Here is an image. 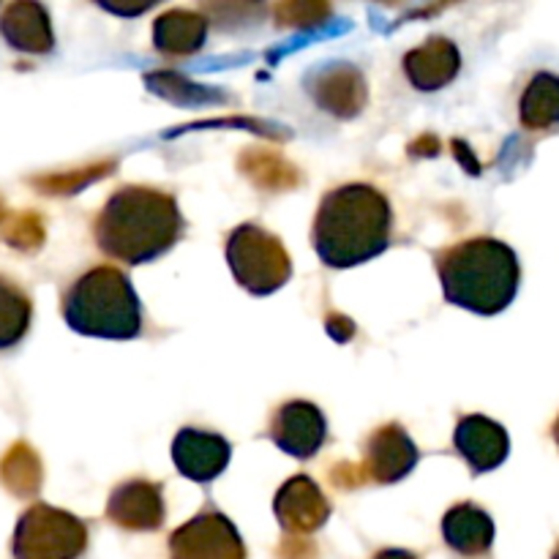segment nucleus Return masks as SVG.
Returning a JSON list of instances; mask_svg holds the SVG:
<instances>
[{
	"label": "nucleus",
	"mask_w": 559,
	"mask_h": 559,
	"mask_svg": "<svg viewBox=\"0 0 559 559\" xmlns=\"http://www.w3.org/2000/svg\"><path fill=\"white\" fill-rule=\"evenodd\" d=\"M183 227L173 194L151 186H123L98 211L93 238L109 260L145 265L167 254L180 240Z\"/></svg>",
	"instance_id": "1"
},
{
	"label": "nucleus",
	"mask_w": 559,
	"mask_h": 559,
	"mask_svg": "<svg viewBox=\"0 0 559 559\" xmlns=\"http://www.w3.org/2000/svg\"><path fill=\"white\" fill-rule=\"evenodd\" d=\"M393 211L382 191L369 183H347L328 191L317 207L311 243L328 267L364 265L391 246Z\"/></svg>",
	"instance_id": "2"
},
{
	"label": "nucleus",
	"mask_w": 559,
	"mask_h": 559,
	"mask_svg": "<svg viewBox=\"0 0 559 559\" xmlns=\"http://www.w3.org/2000/svg\"><path fill=\"white\" fill-rule=\"evenodd\" d=\"M437 260L448 304L480 317H495L513 304L522 282L516 251L497 238H467L448 246Z\"/></svg>",
	"instance_id": "3"
},
{
	"label": "nucleus",
	"mask_w": 559,
	"mask_h": 559,
	"mask_svg": "<svg viewBox=\"0 0 559 559\" xmlns=\"http://www.w3.org/2000/svg\"><path fill=\"white\" fill-rule=\"evenodd\" d=\"M63 320L80 336L129 342L142 333V304L129 276L112 265H98L74 278L63 295Z\"/></svg>",
	"instance_id": "4"
},
{
	"label": "nucleus",
	"mask_w": 559,
	"mask_h": 559,
	"mask_svg": "<svg viewBox=\"0 0 559 559\" xmlns=\"http://www.w3.org/2000/svg\"><path fill=\"white\" fill-rule=\"evenodd\" d=\"M227 265L251 295H271L293 276V260L273 233L260 224H240L227 235Z\"/></svg>",
	"instance_id": "5"
},
{
	"label": "nucleus",
	"mask_w": 559,
	"mask_h": 559,
	"mask_svg": "<svg viewBox=\"0 0 559 559\" xmlns=\"http://www.w3.org/2000/svg\"><path fill=\"white\" fill-rule=\"evenodd\" d=\"M87 549V524L47 502H33L11 538L14 559H80Z\"/></svg>",
	"instance_id": "6"
},
{
	"label": "nucleus",
	"mask_w": 559,
	"mask_h": 559,
	"mask_svg": "<svg viewBox=\"0 0 559 559\" xmlns=\"http://www.w3.org/2000/svg\"><path fill=\"white\" fill-rule=\"evenodd\" d=\"M169 559H246L238 530L224 513L205 508L169 535Z\"/></svg>",
	"instance_id": "7"
},
{
	"label": "nucleus",
	"mask_w": 559,
	"mask_h": 559,
	"mask_svg": "<svg viewBox=\"0 0 559 559\" xmlns=\"http://www.w3.org/2000/svg\"><path fill=\"white\" fill-rule=\"evenodd\" d=\"M306 91L320 109L333 118H355L369 102V85L358 66L353 63H325L306 76Z\"/></svg>",
	"instance_id": "8"
},
{
	"label": "nucleus",
	"mask_w": 559,
	"mask_h": 559,
	"mask_svg": "<svg viewBox=\"0 0 559 559\" xmlns=\"http://www.w3.org/2000/svg\"><path fill=\"white\" fill-rule=\"evenodd\" d=\"M273 513L284 533L304 538L325 527L331 519V502L309 475H293L273 497Z\"/></svg>",
	"instance_id": "9"
},
{
	"label": "nucleus",
	"mask_w": 559,
	"mask_h": 559,
	"mask_svg": "<svg viewBox=\"0 0 559 559\" xmlns=\"http://www.w3.org/2000/svg\"><path fill=\"white\" fill-rule=\"evenodd\" d=\"M325 415L311 402H287L273 413L271 440L293 459H311L325 445Z\"/></svg>",
	"instance_id": "10"
},
{
	"label": "nucleus",
	"mask_w": 559,
	"mask_h": 559,
	"mask_svg": "<svg viewBox=\"0 0 559 559\" xmlns=\"http://www.w3.org/2000/svg\"><path fill=\"white\" fill-rule=\"evenodd\" d=\"M420 451L399 424H385L364 442V473L374 484H399L418 464Z\"/></svg>",
	"instance_id": "11"
},
{
	"label": "nucleus",
	"mask_w": 559,
	"mask_h": 559,
	"mask_svg": "<svg viewBox=\"0 0 559 559\" xmlns=\"http://www.w3.org/2000/svg\"><path fill=\"white\" fill-rule=\"evenodd\" d=\"M164 489L153 480H126L107 500V519L129 533H156L164 524Z\"/></svg>",
	"instance_id": "12"
},
{
	"label": "nucleus",
	"mask_w": 559,
	"mask_h": 559,
	"mask_svg": "<svg viewBox=\"0 0 559 559\" xmlns=\"http://www.w3.org/2000/svg\"><path fill=\"white\" fill-rule=\"evenodd\" d=\"M453 448L475 475H484L506 462L511 453V437L506 426L486 415H464L453 431Z\"/></svg>",
	"instance_id": "13"
},
{
	"label": "nucleus",
	"mask_w": 559,
	"mask_h": 559,
	"mask_svg": "<svg viewBox=\"0 0 559 559\" xmlns=\"http://www.w3.org/2000/svg\"><path fill=\"white\" fill-rule=\"evenodd\" d=\"M233 448L222 435L202 429H180L173 440V462L183 478L211 484L227 469Z\"/></svg>",
	"instance_id": "14"
},
{
	"label": "nucleus",
	"mask_w": 559,
	"mask_h": 559,
	"mask_svg": "<svg viewBox=\"0 0 559 559\" xmlns=\"http://www.w3.org/2000/svg\"><path fill=\"white\" fill-rule=\"evenodd\" d=\"M459 69H462V55L456 44L445 36H431L429 41L404 55V74L409 85L420 93L451 85L459 76Z\"/></svg>",
	"instance_id": "15"
},
{
	"label": "nucleus",
	"mask_w": 559,
	"mask_h": 559,
	"mask_svg": "<svg viewBox=\"0 0 559 559\" xmlns=\"http://www.w3.org/2000/svg\"><path fill=\"white\" fill-rule=\"evenodd\" d=\"M0 36L11 49L27 55H47L55 49L52 22L41 3H11L0 14Z\"/></svg>",
	"instance_id": "16"
},
{
	"label": "nucleus",
	"mask_w": 559,
	"mask_h": 559,
	"mask_svg": "<svg viewBox=\"0 0 559 559\" xmlns=\"http://www.w3.org/2000/svg\"><path fill=\"white\" fill-rule=\"evenodd\" d=\"M442 538L456 555L484 557L495 544V519L475 502H459L442 519Z\"/></svg>",
	"instance_id": "17"
},
{
	"label": "nucleus",
	"mask_w": 559,
	"mask_h": 559,
	"mask_svg": "<svg viewBox=\"0 0 559 559\" xmlns=\"http://www.w3.org/2000/svg\"><path fill=\"white\" fill-rule=\"evenodd\" d=\"M207 38V20L197 11L173 9L164 11L153 22V47L162 55L183 58V55L200 52Z\"/></svg>",
	"instance_id": "18"
},
{
	"label": "nucleus",
	"mask_w": 559,
	"mask_h": 559,
	"mask_svg": "<svg viewBox=\"0 0 559 559\" xmlns=\"http://www.w3.org/2000/svg\"><path fill=\"white\" fill-rule=\"evenodd\" d=\"M519 118L530 131H549L559 126V76L540 71L524 87Z\"/></svg>",
	"instance_id": "19"
},
{
	"label": "nucleus",
	"mask_w": 559,
	"mask_h": 559,
	"mask_svg": "<svg viewBox=\"0 0 559 559\" xmlns=\"http://www.w3.org/2000/svg\"><path fill=\"white\" fill-rule=\"evenodd\" d=\"M41 459L27 442H14L0 459V484L20 500H33L41 489Z\"/></svg>",
	"instance_id": "20"
},
{
	"label": "nucleus",
	"mask_w": 559,
	"mask_h": 559,
	"mask_svg": "<svg viewBox=\"0 0 559 559\" xmlns=\"http://www.w3.org/2000/svg\"><path fill=\"white\" fill-rule=\"evenodd\" d=\"M33 320V304L25 289L0 276V349H11L25 338Z\"/></svg>",
	"instance_id": "21"
},
{
	"label": "nucleus",
	"mask_w": 559,
	"mask_h": 559,
	"mask_svg": "<svg viewBox=\"0 0 559 559\" xmlns=\"http://www.w3.org/2000/svg\"><path fill=\"white\" fill-rule=\"evenodd\" d=\"M240 169L262 189H289L298 183V173L282 156L267 151H249L240 158Z\"/></svg>",
	"instance_id": "22"
},
{
	"label": "nucleus",
	"mask_w": 559,
	"mask_h": 559,
	"mask_svg": "<svg viewBox=\"0 0 559 559\" xmlns=\"http://www.w3.org/2000/svg\"><path fill=\"white\" fill-rule=\"evenodd\" d=\"M0 238L20 251H36L44 243V224L41 216L33 211L5 213L0 222Z\"/></svg>",
	"instance_id": "23"
},
{
	"label": "nucleus",
	"mask_w": 559,
	"mask_h": 559,
	"mask_svg": "<svg viewBox=\"0 0 559 559\" xmlns=\"http://www.w3.org/2000/svg\"><path fill=\"white\" fill-rule=\"evenodd\" d=\"M112 164H96L91 169H82V173H66V175H47L41 180H33V186L41 191H49V194H71L80 186H87L91 180L98 178V173H107Z\"/></svg>",
	"instance_id": "24"
},
{
	"label": "nucleus",
	"mask_w": 559,
	"mask_h": 559,
	"mask_svg": "<svg viewBox=\"0 0 559 559\" xmlns=\"http://www.w3.org/2000/svg\"><path fill=\"white\" fill-rule=\"evenodd\" d=\"M328 14H331V9L320 3H284L276 9L278 25H287V27L314 25V22L325 20Z\"/></svg>",
	"instance_id": "25"
},
{
	"label": "nucleus",
	"mask_w": 559,
	"mask_h": 559,
	"mask_svg": "<svg viewBox=\"0 0 559 559\" xmlns=\"http://www.w3.org/2000/svg\"><path fill=\"white\" fill-rule=\"evenodd\" d=\"M371 559H418V555H413V551L407 549H382Z\"/></svg>",
	"instance_id": "26"
},
{
	"label": "nucleus",
	"mask_w": 559,
	"mask_h": 559,
	"mask_svg": "<svg viewBox=\"0 0 559 559\" xmlns=\"http://www.w3.org/2000/svg\"><path fill=\"white\" fill-rule=\"evenodd\" d=\"M551 435H555V442L559 445V418L555 420V429H551Z\"/></svg>",
	"instance_id": "27"
},
{
	"label": "nucleus",
	"mask_w": 559,
	"mask_h": 559,
	"mask_svg": "<svg viewBox=\"0 0 559 559\" xmlns=\"http://www.w3.org/2000/svg\"><path fill=\"white\" fill-rule=\"evenodd\" d=\"M3 216H5V211H3V202H0V222H3Z\"/></svg>",
	"instance_id": "28"
},
{
	"label": "nucleus",
	"mask_w": 559,
	"mask_h": 559,
	"mask_svg": "<svg viewBox=\"0 0 559 559\" xmlns=\"http://www.w3.org/2000/svg\"><path fill=\"white\" fill-rule=\"evenodd\" d=\"M551 559H559V546L555 549V555H551Z\"/></svg>",
	"instance_id": "29"
}]
</instances>
